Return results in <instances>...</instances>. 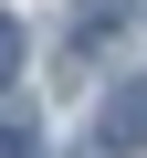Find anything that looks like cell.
<instances>
[{
	"instance_id": "1",
	"label": "cell",
	"mask_w": 147,
	"mask_h": 158,
	"mask_svg": "<svg viewBox=\"0 0 147 158\" xmlns=\"http://www.w3.org/2000/svg\"><path fill=\"white\" fill-rule=\"evenodd\" d=\"M95 148H116V158L147 148V85H116V95L95 106Z\"/></svg>"
},
{
	"instance_id": "2",
	"label": "cell",
	"mask_w": 147,
	"mask_h": 158,
	"mask_svg": "<svg viewBox=\"0 0 147 158\" xmlns=\"http://www.w3.org/2000/svg\"><path fill=\"white\" fill-rule=\"evenodd\" d=\"M137 21V0H84V42H105V32H126Z\"/></svg>"
},
{
	"instance_id": "3",
	"label": "cell",
	"mask_w": 147,
	"mask_h": 158,
	"mask_svg": "<svg viewBox=\"0 0 147 158\" xmlns=\"http://www.w3.org/2000/svg\"><path fill=\"white\" fill-rule=\"evenodd\" d=\"M0 85H21V21L0 11Z\"/></svg>"
},
{
	"instance_id": "4",
	"label": "cell",
	"mask_w": 147,
	"mask_h": 158,
	"mask_svg": "<svg viewBox=\"0 0 147 158\" xmlns=\"http://www.w3.org/2000/svg\"><path fill=\"white\" fill-rule=\"evenodd\" d=\"M0 158H32V116H11V106H0Z\"/></svg>"
}]
</instances>
